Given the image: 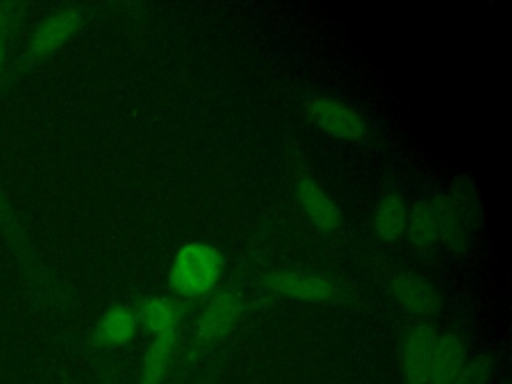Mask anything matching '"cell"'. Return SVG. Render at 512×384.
<instances>
[{"label": "cell", "instance_id": "52a82bcc", "mask_svg": "<svg viewBox=\"0 0 512 384\" xmlns=\"http://www.w3.org/2000/svg\"><path fill=\"white\" fill-rule=\"evenodd\" d=\"M80 26V14L76 10H62L46 18L34 32L30 50L34 56H46L60 48Z\"/></svg>", "mask_w": 512, "mask_h": 384}, {"label": "cell", "instance_id": "7a4b0ae2", "mask_svg": "<svg viewBox=\"0 0 512 384\" xmlns=\"http://www.w3.org/2000/svg\"><path fill=\"white\" fill-rule=\"evenodd\" d=\"M222 266L224 260L214 246L206 242H188L172 260L168 284L180 296H200L214 288Z\"/></svg>", "mask_w": 512, "mask_h": 384}, {"label": "cell", "instance_id": "5bb4252c", "mask_svg": "<svg viewBox=\"0 0 512 384\" xmlns=\"http://www.w3.org/2000/svg\"><path fill=\"white\" fill-rule=\"evenodd\" d=\"M140 320H144L146 328L156 336L166 330L178 328L176 306L168 298H150L140 306Z\"/></svg>", "mask_w": 512, "mask_h": 384}, {"label": "cell", "instance_id": "4fadbf2b", "mask_svg": "<svg viewBox=\"0 0 512 384\" xmlns=\"http://www.w3.org/2000/svg\"><path fill=\"white\" fill-rule=\"evenodd\" d=\"M406 234L410 242L418 248H430L438 242V224L430 204L414 206L412 214L406 216Z\"/></svg>", "mask_w": 512, "mask_h": 384}, {"label": "cell", "instance_id": "6da1fadb", "mask_svg": "<svg viewBox=\"0 0 512 384\" xmlns=\"http://www.w3.org/2000/svg\"><path fill=\"white\" fill-rule=\"evenodd\" d=\"M466 346L456 334L428 326L410 332L404 344V372L410 384H448L466 364Z\"/></svg>", "mask_w": 512, "mask_h": 384}, {"label": "cell", "instance_id": "8fae6325", "mask_svg": "<svg viewBox=\"0 0 512 384\" xmlns=\"http://www.w3.org/2000/svg\"><path fill=\"white\" fill-rule=\"evenodd\" d=\"M178 328L166 330L162 334H156L144 360H142V384H160V380L166 374L174 344H176Z\"/></svg>", "mask_w": 512, "mask_h": 384}, {"label": "cell", "instance_id": "30bf717a", "mask_svg": "<svg viewBox=\"0 0 512 384\" xmlns=\"http://www.w3.org/2000/svg\"><path fill=\"white\" fill-rule=\"evenodd\" d=\"M136 314L126 306H112L108 308L96 324V340L102 344H124L136 332Z\"/></svg>", "mask_w": 512, "mask_h": 384}, {"label": "cell", "instance_id": "e0dca14e", "mask_svg": "<svg viewBox=\"0 0 512 384\" xmlns=\"http://www.w3.org/2000/svg\"><path fill=\"white\" fill-rule=\"evenodd\" d=\"M2 56H4V46H2V40H0V66H2Z\"/></svg>", "mask_w": 512, "mask_h": 384}, {"label": "cell", "instance_id": "9c48e42d", "mask_svg": "<svg viewBox=\"0 0 512 384\" xmlns=\"http://www.w3.org/2000/svg\"><path fill=\"white\" fill-rule=\"evenodd\" d=\"M432 212L438 224V236L450 248H460L466 242V216L462 206L448 196H438L432 204Z\"/></svg>", "mask_w": 512, "mask_h": 384}, {"label": "cell", "instance_id": "277c9868", "mask_svg": "<svg viewBox=\"0 0 512 384\" xmlns=\"http://www.w3.org/2000/svg\"><path fill=\"white\" fill-rule=\"evenodd\" d=\"M266 284L274 292L286 294L296 300L312 302V304L328 302L334 298V286L326 278H320L314 274L282 270V272L268 274Z\"/></svg>", "mask_w": 512, "mask_h": 384}, {"label": "cell", "instance_id": "2e32d148", "mask_svg": "<svg viewBox=\"0 0 512 384\" xmlns=\"http://www.w3.org/2000/svg\"><path fill=\"white\" fill-rule=\"evenodd\" d=\"M6 18H8V8L4 6V4H0V28L4 26V22H6Z\"/></svg>", "mask_w": 512, "mask_h": 384}, {"label": "cell", "instance_id": "7c38bea8", "mask_svg": "<svg viewBox=\"0 0 512 384\" xmlns=\"http://www.w3.org/2000/svg\"><path fill=\"white\" fill-rule=\"evenodd\" d=\"M406 228V208L404 202L396 196V194H388L384 196L374 212V230L376 234L386 240L392 242L396 240Z\"/></svg>", "mask_w": 512, "mask_h": 384}, {"label": "cell", "instance_id": "8992f818", "mask_svg": "<svg viewBox=\"0 0 512 384\" xmlns=\"http://www.w3.org/2000/svg\"><path fill=\"white\" fill-rule=\"evenodd\" d=\"M296 198L310 222L320 230H334L340 226V212L328 194L310 178L296 184Z\"/></svg>", "mask_w": 512, "mask_h": 384}, {"label": "cell", "instance_id": "ba28073f", "mask_svg": "<svg viewBox=\"0 0 512 384\" xmlns=\"http://www.w3.org/2000/svg\"><path fill=\"white\" fill-rule=\"evenodd\" d=\"M392 292L400 306L420 316H430L438 312L442 304L440 294L434 290V286L412 274L396 276L392 282Z\"/></svg>", "mask_w": 512, "mask_h": 384}, {"label": "cell", "instance_id": "5b68a950", "mask_svg": "<svg viewBox=\"0 0 512 384\" xmlns=\"http://www.w3.org/2000/svg\"><path fill=\"white\" fill-rule=\"evenodd\" d=\"M240 300L230 294L222 292L210 300V304L204 308V312L198 318V336L204 342L218 340L230 332L236 318L240 316Z\"/></svg>", "mask_w": 512, "mask_h": 384}, {"label": "cell", "instance_id": "3957f363", "mask_svg": "<svg viewBox=\"0 0 512 384\" xmlns=\"http://www.w3.org/2000/svg\"><path fill=\"white\" fill-rule=\"evenodd\" d=\"M302 110L314 126L334 138L356 142L366 136V122L362 116L342 102L330 98H310L304 102Z\"/></svg>", "mask_w": 512, "mask_h": 384}, {"label": "cell", "instance_id": "9a60e30c", "mask_svg": "<svg viewBox=\"0 0 512 384\" xmlns=\"http://www.w3.org/2000/svg\"><path fill=\"white\" fill-rule=\"evenodd\" d=\"M490 376V364L484 358H476L462 366V370L448 384H486Z\"/></svg>", "mask_w": 512, "mask_h": 384}]
</instances>
